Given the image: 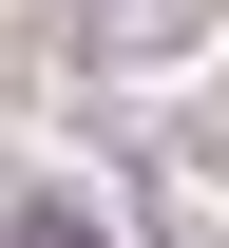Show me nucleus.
<instances>
[{
  "label": "nucleus",
  "mask_w": 229,
  "mask_h": 248,
  "mask_svg": "<svg viewBox=\"0 0 229 248\" xmlns=\"http://www.w3.org/2000/svg\"><path fill=\"white\" fill-rule=\"evenodd\" d=\"M19 248H115V229L76 210V191H38V210H19Z\"/></svg>",
  "instance_id": "1"
}]
</instances>
